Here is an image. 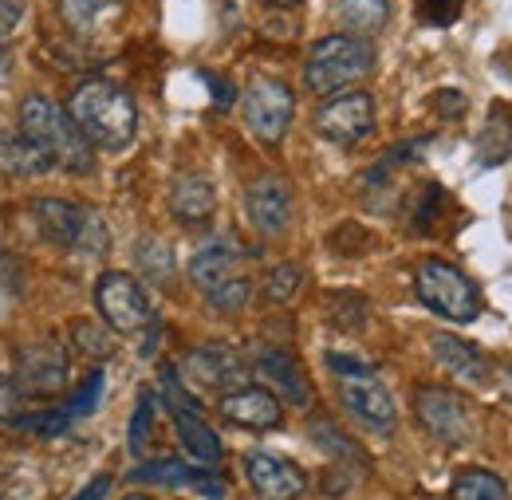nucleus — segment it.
Wrapping results in <instances>:
<instances>
[{
	"label": "nucleus",
	"mask_w": 512,
	"mask_h": 500,
	"mask_svg": "<svg viewBox=\"0 0 512 500\" xmlns=\"http://www.w3.org/2000/svg\"><path fill=\"white\" fill-rule=\"evenodd\" d=\"M67 115H71V123L79 126V134L91 142V150L119 154L138 134V103H134V95L123 83H111V79L79 83L71 91Z\"/></svg>",
	"instance_id": "obj_1"
},
{
	"label": "nucleus",
	"mask_w": 512,
	"mask_h": 500,
	"mask_svg": "<svg viewBox=\"0 0 512 500\" xmlns=\"http://www.w3.org/2000/svg\"><path fill=\"white\" fill-rule=\"evenodd\" d=\"M20 134L40 146L48 154L52 166L71 170V174H91L95 166V154H91V142L79 134V126L71 123L60 103H52L48 95H28L20 103Z\"/></svg>",
	"instance_id": "obj_2"
},
{
	"label": "nucleus",
	"mask_w": 512,
	"mask_h": 500,
	"mask_svg": "<svg viewBox=\"0 0 512 500\" xmlns=\"http://www.w3.org/2000/svg\"><path fill=\"white\" fill-rule=\"evenodd\" d=\"M371 71H375V44L335 32V36H323L312 44V52L304 60V83H308V91L331 99V95L363 83Z\"/></svg>",
	"instance_id": "obj_3"
},
{
	"label": "nucleus",
	"mask_w": 512,
	"mask_h": 500,
	"mask_svg": "<svg viewBox=\"0 0 512 500\" xmlns=\"http://www.w3.org/2000/svg\"><path fill=\"white\" fill-rule=\"evenodd\" d=\"M28 209L36 217V229L44 233V241H52L60 249L79 252V256H99L111 245V229L91 205H75L64 197H32Z\"/></svg>",
	"instance_id": "obj_4"
},
{
	"label": "nucleus",
	"mask_w": 512,
	"mask_h": 500,
	"mask_svg": "<svg viewBox=\"0 0 512 500\" xmlns=\"http://www.w3.org/2000/svg\"><path fill=\"white\" fill-rule=\"evenodd\" d=\"M414 288H418V300L449 323H473L481 315L477 284L449 260H438V256L422 260L418 272H414Z\"/></svg>",
	"instance_id": "obj_5"
},
{
	"label": "nucleus",
	"mask_w": 512,
	"mask_h": 500,
	"mask_svg": "<svg viewBox=\"0 0 512 500\" xmlns=\"http://www.w3.org/2000/svg\"><path fill=\"white\" fill-rule=\"evenodd\" d=\"M241 107H245V126L253 130L256 142L280 146L288 126H292V115H296V95L276 75H253L249 87H245Z\"/></svg>",
	"instance_id": "obj_6"
},
{
	"label": "nucleus",
	"mask_w": 512,
	"mask_h": 500,
	"mask_svg": "<svg viewBox=\"0 0 512 500\" xmlns=\"http://www.w3.org/2000/svg\"><path fill=\"white\" fill-rule=\"evenodd\" d=\"M414 414H418L422 430L442 445H469L477 438V422H473L469 402L449 386H418L414 390Z\"/></svg>",
	"instance_id": "obj_7"
},
{
	"label": "nucleus",
	"mask_w": 512,
	"mask_h": 500,
	"mask_svg": "<svg viewBox=\"0 0 512 500\" xmlns=\"http://www.w3.org/2000/svg\"><path fill=\"white\" fill-rule=\"evenodd\" d=\"M95 308L115 335H138L154 323L146 288L130 272H103L95 284Z\"/></svg>",
	"instance_id": "obj_8"
},
{
	"label": "nucleus",
	"mask_w": 512,
	"mask_h": 500,
	"mask_svg": "<svg viewBox=\"0 0 512 500\" xmlns=\"http://www.w3.org/2000/svg\"><path fill=\"white\" fill-rule=\"evenodd\" d=\"M316 130L335 146H355L375 130V99L367 91L331 95L316 111Z\"/></svg>",
	"instance_id": "obj_9"
},
{
	"label": "nucleus",
	"mask_w": 512,
	"mask_h": 500,
	"mask_svg": "<svg viewBox=\"0 0 512 500\" xmlns=\"http://www.w3.org/2000/svg\"><path fill=\"white\" fill-rule=\"evenodd\" d=\"M16 359V386L32 398V394H56L67 382V351L56 339H40V343H24L12 351Z\"/></svg>",
	"instance_id": "obj_10"
},
{
	"label": "nucleus",
	"mask_w": 512,
	"mask_h": 500,
	"mask_svg": "<svg viewBox=\"0 0 512 500\" xmlns=\"http://www.w3.org/2000/svg\"><path fill=\"white\" fill-rule=\"evenodd\" d=\"M245 213H249V225H253L260 237H280V233H288L292 213H296L292 186H288L280 174H260V178L249 182V189H245Z\"/></svg>",
	"instance_id": "obj_11"
},
{
	"label": "nucleus",
	"mask_w": 512,
	"mask_h": 500,
	"mask_svg": "<svg viewBox=\"0 0 512 500\" xmlns=\"http://www.w3.org/2000/svg\"><path fill=\"white\" fill-rule=\"evenodd\" d=\"M245 363L233 347L225 343H201L186 351L182 359V382H193L197 390H233V386H245Z\"/></svg>",
	"instance_id": "obj_12"
},
{
	"label": "nucleus",
	"mask_w": 512,
	"mask_h": 500,
	"mask_svg": "<svg viewBox=\"0 0 512 500\" xmlns=\"http://www.w3.org/2000/svg\"><path fill=\"white\" fill-rule=\"evenodd\" d=\"M217 410H221L225 422H233V426H241V430H276V426L284 422L280 398H276L268 386H253V382L225 390L221 402H217Z\"/></svg>",
	"instance_id": "obj_13"
},
{
	"label": "nucleus",
	"mask_w": 512,
	"mask_h": 500,
	"mask_svg": "<svg viewBox=\"0 0 512 500\" xmlns=\"http://www.w3.org/2000/svg\"><path fill=\"white\" fill-rule=\"evenodd\" d=\"M245 477L253 485L256 500H300L308 489V477L292 461L264 453V449L245 453Z\"/></svg>",
	"instance_id": "obj_14"
},
{
	"label": "nucleus",
	"mask_w": 512,
	"mask_h": 500,
	"mask_svg": "<svg viewBox=\"0 0 512 500\" xmlns=\"http://www.w3.org/2000/svg\"><path fill=\"white\" fill-rule=\"evenodd\" d=\"M339 398H343V406H347L363 426H371V430H394V422H398L394 394H390L375 375L339 378Z\"/></svg>",
	"instance_id": "obj_15"
},
{
	"label": "nucleus",
	"mask_w": 512,
	"mask_h": 500,
	"mask_svg": "<svg viewBox=\"0 0 512 500\" xmlns=\"http://www.w3.org/2000/svg\"><path fill=\"white\" fill-rule=\"evenodd\" d=\"M241 264H245V249H241V241H237V237H213V241H205L201 249L193 252L190 284L201 292V296H209V292H213V288H221L225 280L245 276V272H241Z\"/></svg>",
	"instance_id": "obj_16"
},
{
	"label": "nucleus",
	"mask_w": 512,
	"mask_h": 500,
	"mask_svg": "<svg viewBox=\"0 0 512 500\" xmlns=\"http://www.w3.org/2000/svg\"><path fill=\"white\" fill-rule=\"evenodd\" d=\"M256 375L264 378L276 398H284L288 406H312V386L308 375L300 367V359L288 351V347H268L256 355Z\"/></svg>",
	"instance_id": "obj_17"
},
{
	"label": "nucleus",
	"mask_w": 512,
	"mask_h": 500,
	"mask_svg": "<svg viewBox=\"0 0 512 500\" xmlns=\"http://www.w3.org/2000/svg\"><path fill=\"white\" fill-rule=\"evenodd\" d=\"M430 351H434V359L446 367L449 375H457L461 382H473V386H481V382H489V375H493V367H489L485 351H481L477 343L461 339V335L438 331V335L430 339Z\"/></svg>",
	"instance_id": "obj_18"
},
{
	"label": "nucleus",
	"mask_w": 512,
	"mask_h": 500,
	"mask_svg": "<svg viewBox=\"0 0 512 500\" xmlns=\"http://www.w3.org/2000/svg\"><path fill=\"white\" fill-rule=\"evenodd\" d=\"M217 209V189L205 174H182L170 186V213L182 225H205Z\"/></svg>",
	"instance_id": "obj_19"
},
{
	"label": "nucleus",
	"mask_w": 512,
	"mask_h": 500,
	"mask_svg": "<svg viewBox=\"0 0 512 500\" xmlns=\"http://www.w3.org/2000/svg\"><path fill=\"white\" fill-rule=\"evenodd\" d=\"M127 0H60V20L75 36H99L119 24Z\"/></svg>",
	"instance_id": "obj_20"
},
{
	"label": "nucleus",
	"mask_w": 512,
	"mask_h": 500,
	"mask_svg": "<svg viewBox=\"0 0 512 500\" xmlns=\"http://www.w3.org/2000/svg\"><path fill=\"white\" fill-rule=\"evenodd\" d=\"M512 158V107L505 103H493L489 107V119L477 134V166L489 170V166H501Z\"/></svg>",
	"instance_id": "obj_21"
},
{
	"label": "nucleus",
	"mask_w": 512,
	"mask_h": 500,
	"mask_svg": "<svg viewBox=\"0 0 512 500\" xmlns=\"http://www.w3.org/2000/svg\"><path fill=\"white\" fill-rule=\"evenodd\" d=\"M56 170L48 162V154L40 146H32L24 134H12V130H0V174L8 178H36V174H48Z\"/></svg>",
	"instance_id": "obj_22"
},
{
	"label": "nucleus",
	"mask_w": 512,
	"mask_h": 500,
	"mask_svg": "<svg viewBox=\"0 0 512 500\" xmlns=\"http://www.w3.org/2000/svg\"><path fill=\"white\" fill-rule=\"evenodd\" d=\"M339 20L347 36L375 40L390 20V0H339Z\"/></svg>",
	"instance_id": "obj_23"
},
{
	"label": "nucleus",
	"mask_w": 512,
	"mask_h": 500,
	"mask_svg": "<svg viewBox=\"0 0 512 500\" xmlns=\"http://www.w3.org/2000/svg\"><path fill=\"white\" fill-rule=\"evenodd\" d=\"M174 430H178V438L193 461H201V465L221 461V438L213 434V426L201 414H174Z\"/></svg>",
	"instance_id": "obj_24"
},
{
	"label": "nucleus",
	"mask_w": 512,
	"mask_h": 500,
	"mask_svg": "<svg viewBox=\"0 0 512 500\" xmlns=\"http://www.w3.org/2000/svg\"><path fill=\"white\" fill-rule=\"evenodd\" d=\"M134 264H138V272H142L150 284H170V280H174V268H178L174 249H170L162 237H142V241L134 245Z\"/></svg>",
	"instance_id": "obj_25"
},
{
	"label": "nucleus",
	"mask_w": 512,
	"mask_h": 500,
	"mask_svg": "<svg viewBox=\"0 0 512 500\" xmlns=\"http://www.w3.org/2000/svg\"><path fill=\"white\" fill-rule=\"evenodd\" d=\"M449 493L453 500H509V485L493 469H461Z\"/></svg>",
	"instance_id": "obj_26"
},
{
	"label": "nucleus",
	"mask_w": 512,
	"mask_h": 500,
	"mask_svg": "<svg viewBox=\"0 0 512 500\" xmlns=\"http://www.w3.org/2000/svg\"><path fill=\"white\" fill-rule=\"evenodd\" d=\"M193 473L186 461H178V457H158V461H142L134 473H130V481H142V485H166V489H178V485H190Z\"/></svg>",
	"instance_id": "obj_27"
},
{
	"label": "nucleus",
	"mask_w": 512,
	"mask_h": 500,
	"mask_svg": "<svg viewBox=\"0 0 512 500\" xmlns=\"http://www.w3.org/2000/svg\"><path fill=\"white\" fill-rule=\"evenodd\" d=\"M249 300H253V280H249V276H233V280H225L221 288H213V292L205 296V304L217 315L241 312Z\"/></svg>",
	"instance_id": "obj_28"
},
{
	"label": "nucleus",
	"mask_w": 512,
	"mask_h": 500,
	"mask_svg": "<svg viewBox=\"0 0 512 500\" xmlns=\"http://www.w3.org/2000/svg\"><path fill=\"white\" fill-rule=\"evenodd\" d=\"M304 284V268L300 264H276L264 280V300L268 304H288Z\"/></svg>",
	"instance_id": "obj_29"
},
{
	"label": "nucleus",
	"mask_w": 512,
	"mask_h": 500,
	"mask_svg": "<svg viewBox=\"0 0 512 500\" xmlns=\"http://www.w3.org/2000/svg\"><path fill=\"white\" fill-rule=\"evenodd\" d=\"M71 339H75V347H79L83 355H91V359H107V355L115 351L111 331L95 327L91 319H75V323H71Z\"/></svg>",
	"instance_id": "obj_30"
},
{
	"label": "nucleus",
	"mask_w": 512,
	"mask_h": 500,
	"mask_svg": "<svg viewBox=\"0 0 512 500\" xmlns=\"http://www.w3.org/2000/svg\"><path fill=\"white\" fill-rule=\"evenodd\" d=\"M103 386H107V378L103 371H91V375L79 382V390L67 398V418L75 422V418H87V414H95V406H99V398H103Z\"/></svg>",
	"instance_id": "obj_31"
},
{
	"label": "nucleus",
	"mask_w": 512,
	"mask_h": 500,
	"mask_svg": "<svg viewBox=\"0 0 512 500\" xmlns=\"http://www.w3.org/2000/svg\"><path fill=\"white\" fill-rule=\"evenodd\" d=\"M312 438H316V445H320V449H327L331 457H343V461H359V465L367 461V457H363V449H359L355 441H347V434H339L331 422H312Z\"/></svg>",
	"instance_id": "obj_32"
},
{
	"label": "nucleus",
	"mask_w": 512,
	"mask_h": 500,
	"mask_svg": "<svg viewBox=\"0 0 512 500\" xmlns=\"http://www.w3.org/2000/svg\"><path fill=\"white\" fill-rule=\"evenodd\" d=\"M158 394H162V402L170 406V414H201L197 394L186 390V382H182L178 371H162V386H158Z\"/></svg>",
	"instance_id": "obj_33"
},
{
	"label": "nucleus",
	"mask_w": 512,
	"mask_h": 500,
	"mask_svg": "<svg viewBox=\"0 0 512 500\" xmlns=\"http://www.w3.org/2000/svg\"><path fill=\"white\" fill-rule=\"evenodd\" d=\"M150 426H154V394H142L138 406H134V418H130L127 430V449L134 457H142L146 441H150Z\"/></svg>",
	"instance_id": "obj_34"
},
{
	"label": "nucleus",
	"mask_w": 512,
	"mask_h": 500,
	"mask_svg": "<svg viewBox=\"0 0 512 500\" xmlns=\"http://www.w3.org/2000/svg\"><path fill=\"white\" fill-rule=\"evenodd\" d=\"M331 319H335L339 327H347V331H359V327L367 323V300L355 296V292L331 296Z\"/></svg>",
	"instance_id": "obj_35"
},
{
	"label": "nucleus",
	"mask_w": 512,
	"mask_h": 500,
	"mask_svg": "<svg viewBox=\"0 0 512 500\" xmlns=\"http://www.w3.org/2000/svg\"><path fill=\"white\" fill-rule=\"evenodd\" d=\"M28 406V394L16 386V378L0 375V422H20Z\"/></svg>",
	"instance_id": "obj_36"
},
{
	"label": "nucleus",
	"mask_w": 512,
	"mask_h": 500,
	"mask_svg": "<svg viewBox=\"0 0 512 500\" xmlns=\"http://www.w3.org/2000/svg\"><path fill=\"white\" fill-rule=\"evenodd\" d=\"M461 4L465 0H418V16L426 24H434V28H446L461 16Z\"/></svg>",
	"instance_id": "obj_37"
},
{
	"label": "nucleus",
	"mask_w": 512,
	"mask_h": 500,
	"mask_svg": "<svg viewBox=\"0 0 512 500\" xmlns=\"http://www.w3.org/2000/svg\"><path fill=\"white\" fill-rule=\"evenodd\" d=\"M16 426L36 430V434H44V438H56V434H64L67 426H71V418H67L64 410H60V414H24Z\"/></svg>",
	"instance_id": "obj_38"
},
{
	"label": "nucleus",
	"mask_w": 512,
	"mask_h": 500,
	"mask_svg": "<svg viewBox=\"0 0 512 500\" xmlns=\"http://www.w3.org/2000/svg\"><path fill=\"white\" fill-rule=\"evenodd\" d=\"M327 367L335 371L339 378H347V375H375V367L367 363V359H359V355H339V351H331L327 355Z\"/></svg>",
	"instance_id": "obj_39"
},
{
	"label": "nucleus",
	"mask_w": 512,
	"mask_h": 500,
	"mask_svg": "<svg viewBox=\"0 0 512 500\" xmlns=\"http://www.w3.org/2000/svg\"><path fill=\"white\" fill-rule=\"evenodd\" d=\"M24 20V0H0V40Z\"/></svg>",
	"instance_id": "obj_40"
},
{
	"label": "nucleus",
	"mask_w": 512,
	"mask_h": 500,
	"mask_svg": "<svg viewBox=\"0 0 512 500\" xmlns=\"http://www.w3.org/2000/svg\"><path fill=\"white\" fill-rule=\"evenodd\" d=\"M107 497H111V477L103 473V477H95L91 485H83L71 500H107Z\"/></svg>",
	"instance_id": "obj_41"
},
{
	"label": "nucleus",
	"mask_w": 512,
	"mask_h": 500,
	"mask_svg": "<svg viewBox=\"0 0 512 500\" xmlns=\"http://www.w3.org/2000/svg\"><path fill=\"white\" fill-rule=\"evenodd\" d=\"M434 107H438V111H446V115H453V111H461V107H465V99H461V91L446 87V91H438V95H434Z\"/></svg>",
	"instance_id": "obj_42"
},
{
	"label": "nucleus",
	"mask_w": 512,
	"mask_h": 500,
	"mask_svg": "<svg viewBox=\"0 0 512 500\" xmlns=\"http://www.w3.org/2000/svg\"><path fill=\"white\" fill-rule=\"evenodd\" d=\"M205 79H209V87H213V103H217V107H229V103H233V87H229L225 79H213V75H205Z\"/></svg>",
	"instance_id": "obj_43"
},
{
	"label": "nucleus",
	"mask_w": 512,
	"mask_h": 500,
	"mask_svg": "<svg viewBox=\"0 0 512 500\" xmlns=\"http://www.w3.org/2000/svg\"><path fill=\"white\" fill-rule=\"evenodd\" d=\"M8 75H12V52H8V44L0 40V83H8Z\"/></svg>",
	"instance_id": "obj_44"
},
{
	"label": "nucleus",
	"mask_w": 512,
	"mask_h": 500,
	"mask_svg": "<svg viewBox=\"0 0 512 500\" xmlns=\"http://www.w3.org/2000/svg\"><path fill=\"white\" fill-rule=\"evenodd\" d=\"M272 4H276V8H296L300 0H272Z\"/></svg>",
	"instance_id": "obj_45"
},
{
	"label": "nucleus",
	"mask_w": 512,
	"mask_h": 500,
	"mask_svg": "<svg viewBox=\"0 0 512 500\" xmlns=\"http://www.w3.org/2000/svg\"><path fill=\"white\" fill-rule=\"evenodd\" d=\"M127 500H150V497H138V493H134V497H127Z\"/></svg>",
	"instance_id": "obj_46"
}]
</instances>
